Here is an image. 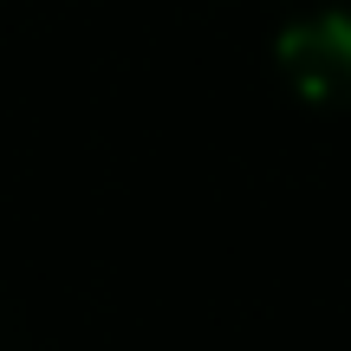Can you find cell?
Here are the masks:
<instances>
[{
    "mask_svg": "<svg viewBox=\"0 0 351 351\" xmlns=\"http://www.w3.org/2000/svg\"><path fill=\"white\" fill-rule=\"evenodd\" d=\"M280 72L313 104H351V13H306L274 46Z\"/></svg>",
    "mask_w": 351,
    "mask_h": 351,
    "instance_id": "obj_1",
    "label": "cell"
}]
</instances>
